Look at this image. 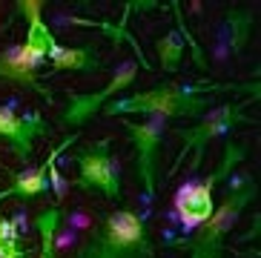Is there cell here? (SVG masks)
Instances as JSON below:
<instances>
[{
  "label": "cell",
  "mask_w": 261,
  "mask_h": 258,
  "mask_svg": "<svg viewBox=\"0 0 261 258\" xmlns=\"http://www.w3.org/2000/svg\"><path fill=\"white\" fill-rule=\"evenodd\" d=\"M146 221L135 210H112L100 227L84 238L75 258H152Z\"/></svg>",
  "instance_id": "obj_1"
},
{
  "label": "cell",
  "mask_w": 261,
  "mask_h": 258,
  "mask_svg": "<svg viewBox=\"0 0 261 258\" xmlns=\"http://www.w3.org/2000/svg\"><path fill=\"white\" fill-rule=\"evenodd\" d=\"M103 112L112 115H146V118H195L207 112V98L198 89L181 84H161L155 89L135 92L126 98H115L103 107Z\"/></svg>",
  "instance_id": "obj_2"
},
{
  "label": "cell",
  "mask_w": 261,
  "mask_h": 258,
  "mask_svg": "<svg viewBox=\"0 0 261 258\" xmlns=\"http://www.w3.org/2000/svg\"><path fill=\"white\" fill-rule=\"evenodd\" d=\"M255 192H258L255 181L241 178V181L227 192V198L215 207V213L198 227V233L190 238V258H224L227 236H230V229L238 224L244 207L250 204V201H255Z\"/></svg>",
  "instance_id": "obj_3"
},
{
  "label": "cell",
  "mask_w": 261,
  "mask_h": 258,
  "mask_svg": "<svg viewBox=\"0 0 261 258\" xmlns=\"http://www.w3.org/2000/svg\"><path fill=\"white\" fill-rule=\"evenodd\" d=\"M247 121V115L241 112L238 104H218L215 109L204 112L195 126H187V129H175V138L181 141V152L175 155L172 161V169L169 175H175L178 167H181V161H184L187 152H192V164H190V172H198V167L204 164V155H207V146L213 144L215 138L227 135L236 123Z\"/></svg>",
  "instance_id": "obj_4"
},
{
  "label": "cell",
  "mask_w": 261,
  "mask_h": 258,
  "mask_svg": "<svg viewBox=\"0 0 261 258\" xmlns=\"http://www.w3.org/2000/svg\"><path fill=\"white\" fill-rule=\"evenodd\" d=\"M244 155H247L244 146L230 141V144L224 146L221 164H218L215 172H210L204 181H190L178 190L175 210H178V215H181V221H184L187 227H201V224L215 213V198H213L215 184L224 181V178L232 172V167H236L238 161H244Z\"/></svg>",
  "instance_id": "obj_5"
},
{
  "label": "cell",
  "mask_w": 261,
  "mask_h": 258,
  "mask_svg": "<svg viewBox=\"0 0 261 258\" xmlns=\"http://www.w3.org/2000/svg\"><path fill=\"white\" fill-rule=\"evenodd\" d=\"M112 141L109 138H98L86 146L84 152H77V181L75 187L84 192H100L109 201L121 198V164L112 155Z\"/></svg>",
  "instance_id": "obj_6"
},
{
  "label": "cell",
  "mask_w": 261,
  "mask_h": 258,
  "mask_svg": "<svg viewBox=\"0 0 261 258\" xmlns=\"http://www.w3.org/2000/svg\"><path fill=\"white\" fill-rule=\"evenodd\" d=\"M126 135H129L135 155H138V178L144 187V198L152 204L155 192H158V175H155V158H158V146L164 141L167 123L164 118H146V121H126L123 123Z\"/></svg>",
  "instance_id": "obj_7"
},
{
  "label": "cell",
  "mask_w": 261,
  "mask_h": 258,
  "mask_svg": "<svg viewBox=\"0 0 261 258\" xmlns=\"http://www.w3.org/2000/svg\"><path fill=\"white\" fill-rule=\"evenodd\" d=\"M135 75H138L135 61H121V66L115 69L112 81H109L103 89L92 92V95H77V92H72L69 104H66V109H63V115H61V126H84L92 115H98L100 109L107 107V100L121 95V92L135 81Z\"/></svg>",
  "instance_id": "obj_8"
},
{
  "label": "cell",
  "mask_w": 261,
  "mask_h": 258,
  "mask_svg": "<svg viewBox=\"0 0 261 258\" xmlns=\"http://www.w3.org/2000/svg\"><path fill=\"white\" fill-rule=\"evenodd\" d=\"M38 135H46V121L38 112H17L15 100L0 107V141L12 146L20 161L32 158V144Z\"/></svg>",
  "instance_id": "obj_9"
},
{
  "label": "cell",
  "mask_w": 261,
  "mask_h": 258,
  "mask_svg": "<svg viewBox=\"0 0 261 258\" xmlns=\"http://www.w3.org/2000/svg\"><path fill=\"white\" fill-rule=\"evenodd\" d=\"M255 23L253 9H230L224 20L218 23V29L213 35V58L218 63H230L232 58L244 52V46L250 43V32Z\"/></svg>",
  "instance_id": "obj_10"
},
{
  "label": "cell",
  "mask_w": 261,
  "mask_h": 258,
  "mask_svg": "<svg viewBox=\"0 0 261 258\" xmlns=\"http://www.w3.org/2000/svg\"><path fill=\"white\" fill-rule=\"evenodd\" d=\"M17 12L26 17V40L20 43V52H23V61L29 63L35 72L38 66L46 63V55L58 40L55 35L49 32L46 20H43V0H20L17 3Z\"/></svg>",
  "instance_id": "obj_11"
},
{
  "label": "cell",
  "mask_w": 261,
  "mask_h": 258,
  "mask_svg": "<svg viewBox=\"0 0 261 258\" xmlns=\"http://www.w3.org/2000/svg\"><path fill=\"white\" fill-rule=\"evenodd\" d=\"M75 141H77V132L66 138L58 149H52V155H49L40 167H32V169H26V172H17L15 181H12V187L0 192V201H6V198H38V195H46L49 192V167H52L55 161H58V155H61L66 146H72Z\"/></svg>",
  "instance_id": "obj_12"
},
{
  "label": "cell",
  "mask_w": 261,
  "mask_h": 258,
  "mask_svg": "<svg viewBox=\"0 0 261 258\" xmlns=\"http://www.w3.org/2000/svg\"><path fill=\"white\" fill-rule=\"evenodd\" d=\"M0 81H9V84H20L26 89H35L40 92L43 98H52L49 89L43 84H38V75L35 69L23 61V52H20V43L17 46H9L6 52H0Z\"/></svg>",
  "instance_id": "obj_13"
},
{
  "label": "cell",
  "mask_w": 261,
  "mask_h": 258,
  "mask_svg": "<svg viewBox=\"0 0 261 258\" xmlns=\"http://www.w3.org/2000/svg\"><path fill=\"white\" fill-rule=\"evenodd\" d=\"M46 61L52 63V69H69V72H86V69L100 66V58L95 49H66L61 43H55L49 49Z\"/></svg>",
  "instance_id": "obj_14"
},
{
  "label": "cell",
  "mask_w": 261,
  "mask_h": 258,
  "mask_svg": "<svg viewBox=\"0 0 261 258\" xmlns=\"http://www.w3.org/2000/svg\"><path fill=\"white\" fill-rule=\"evenodd\" d=\"M184 49H187L184 32L169 29L167 35H161V38L155 40V52H158V61H161L164 72H178L181 58H184Z\"/></svg>",
  "instance_id": "obj_15"
},
{
  "label": "cell",
  "mask_w": 261,
  "mask_h": 258,
  "mask_svg": "<svg viewBox=\"0 0 261 258\" xmlns=\"http://www.w3.org/2000/svg\"><path fill=\"white\" fill-rule=\"evenodd\" d=\"M58 224H61V207H46V210L38 213V218H35V227H38V236H40V255L38 258H55V233H58Z\"/></svg>",
  "instance_id": "obj_16"
}]
</instances>
